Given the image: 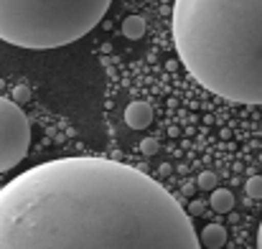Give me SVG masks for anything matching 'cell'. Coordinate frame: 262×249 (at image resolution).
I'll use <instances>...</instances> for the list:
<instances>
[{
    "mask_svg": "<svg viewBox=\"0 0 262 249\" xmlns=\"http://www.w3.org/2000/svg\"><path fill=\"white\" fill-rule=\"evenodd\" d=\"M0 249H201L191 214L120 161L56 158L0 188Z\"/></svg>",
    "mask_w": 262,
    "mask_h": 249,
    "instance_id": "obj_1",
    "label": "cell"
},
{
    "mask_svg": "<svg viewBox=\"0 0 262 249\" xmlns=\"http://www.w3.org/2000/svg\"><path fill=\"white\" fill-rule=\"evenodd\" d=\"M173 43L204 89L262 104V0H176Z\"/></svg>",
    "mask_w": 262,
    "mask_h": 249,
    "instance_id": "obj_2",
    "label": "cell"
},
{
    "mask_svg": "<svg viewBox=\"0 0 262 249\" xmlns=\"http://www.w3.org/2000/svg\"><path fill=\"white\" fill-rule=\"evenodd\" d=\"M112 0H0V41L46 51L79 41L104 18Z\"/></svg>",
    "mask_w": 262,
    "mask_h": 249,
    "instance_id": "obj_3",
    "label": "cell"
},
{
    "mask_svg": "<svg viewBox=\"0 0 262 249\" xmlns=\"http://www.w3.org/2000/svg\"><path fill=\"white\" fill-rule=\"evenodd\" d=\"M31 148V122L18 102L0 97V173L13 170Z\"/></svg>",
    "mask_w": 262,
    "mask_h": 249,
    "instance_id": "obj_4",
    "label": "cell"
},
{
    "mask_svg": "<svg viewBox=\"0 0 262 249\" xmlns=\"http://www.w3.org/2000/svg\"><path fill=\"white\" fill-rule=\"evenodd\" d=\"M125 122L133 130H145L153 122V107L148 102H140V99L138 102H130L127 109H125Z\"/></svg>",
    "mask_w": 262,
    "mask_h": 249,
    "instance_id": "obj_5",
    "label": "cell"
},
{
    "mask_svg": "<svg viewBox=\"0 0 262 249\" xmlns=\"http://www.w3.org/2000/svg\"><path fill=\"white\" fill-rule=\"evenodd\" d=\"M199 242L206 249H222L227 244V229L222 224H206L199 234Z\"/></svg>",
    "mask_w": 262,
    "mask_h": 249,
    "instance_id": "obj_6",
    "label": "cell"
},
{
    "mask_svg": "<svg viewBox=\"0 0 262 249\" xmlns=\"http://www.w3.org/2000/svg\"><path fill=\"white\" fill-rule=\"evenodd\" d=\"M209 206H211L216 214H229V211L234 209V196H232V191H227V188H214L211 196H209Z\"/></svg>",
    "mask_w": 262,
    "mask_h": 249,
    "instance_id": "obj_7",
    "label": "cell"
},
{
    "mask_svg": "<svg viewBox=\"0 0 262 249\" xmlns=\"http://www.w3.org/2000/svg\"><path fill=\"white\" fill-rule=\"evenodd\" d=\"M122 36H127L130 41H138L145 36V20L140 15H127L122 20Z\"/></svg>",
    "mask_w": 262,
    "mask_h": 249,
    "instance_id": "obj_8",
    "label": "cell"
},
{
    "mask_svg": "<svg viewBox=\"0 0 262 249\" xmlns=\"http://www.w3.org/2000/svg\"><path fill=\"white\" fill-rule=\"evenodd\" d=\"M196 183H199V188H201V191H214V188H216V183H219V178H216V173H214V170H204V173L199 175V180H196Z\"/></svg>",
    "mask_w": 262,
    "mask_h": 249,
    "instance_id": "obj_9",
    "label": "cell"
},
{
    "mask_svg": "<svg viewBox=\"0 0 262 249\" xmlns=\"http://www.w3.org/2000/svg\"><path fill=\"white\" fill-rule=\"evenodd\" d=\"M245 191H247L250 198H262V175H252L245 183Z\"/></svg>",
    "mask_w": 262,
    "mask_h": 249,
    "instance_id": "obj_10",
    "label": "cell"
},
{
    "mask_svg": "<svg viewBox=\"0 0 262 249\" xmlns=\"http://www.w3.org/2000/svg\"><path fill=\"white\" fill-rule=\"evenodd\" d=\"M31 99V89L26 86V84H18L15 89H13V102H18V104H26Z\"/></svg>",
    "mask_w": 262,
    "mask_h": 249,
    "instance_id": "obj_11",
    "label": "cell"
},
{
    "mask_svg": "<svg viewBox=\"0 0 262 249\" xmlns=\"http://www.w3.org/2000/svg\"><path fill=\"white\" fill-rule=\"evenodd\" d=\"M140 150H143L145 155H156V153L161 150V145H158V140H156V138H145V140L140 143Z\"/></svg>",
    "mask_w": 262,
    "mask_h": 249,
    "instance_id": "obj_12",
    "label": "cell"
},
{
    "mask_svg": "<svg viewBox=\"0 0 262 249\" xmlns=\"http://www.w3.org/2000/svg\"><path fill=\"white\" fill-rule=\"evenodd\" d=\"M204 209H206V203H204V201H191L186 211H188L191 216H201V214H204Z\"/></svg>",
    "mask_w": 262,
    "mask_h": 249,
    "instance_id": "obj_13",
    "label": "cell"
},
{
    "mask_svg": "<svg viewBox=\"0 0 262 249\" xmlns=\"http://www.w3.org/2000/svg\"><path fill=\"white\" fill-rule=\"evenodd\" d=\"M257 249H262V221H260V229H257Z\"/></svg>",
    "mask_w": 262,
    "mask_h": 249,
    "instance_id": "obj_14",
    "label": "cell"
}]
</instances>
